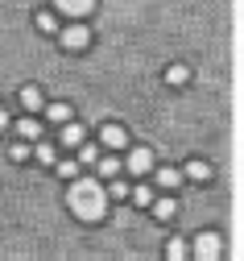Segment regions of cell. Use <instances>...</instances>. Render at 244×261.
<instances>
[{
    "label": "cell",
    "instance_id": "cb8c5ba5",
    "mask_svg": "<svg viewBox=\"0 0 244 261\" xmlns=\"http://www.w3.org/2000/svg\"><path fill=\"white\" fill-rule=\"evenodd\" d=\"M5 128H9V112H5V108H0V133H5Z\"/></svg>",
    "mask_w": 244,
    "mask_h": 261
},
{
    "label": "cell",
    "instance_id": "ac0fdd59",
    "mask_svg": "<svg viewBox=\"0 0 244 261\" xmlns=\"http://www.w3.org/2000/svg\"><path fill=\"white\" fill-rule=\"evenodd\" d=\"M132 203H137V207H149V203H153V191H149V187H137V191H132Z\"/></svg>",
    "mask_w": 244,
    "mask_h": 261
},
{
    "label": "cell",
    "instance_id": "8992f818",
    "mask_svg": "<svg viewBox=\"0 0 244 261\" xmlns=\"http://www.w3.org/2000/svg\"><path fill=\"white\" fill-rule=\"evenodd\" d=\"M128 170H132V174H149V170H153V153H149V149H132V153H128Z\"/></svg>",
    "mask_w": 244,
    "mask_h": 261
},
{
    "label": "cell",
    "instance_id": "9c48e42d",
    "mask_svg": "<svg viewBox=\"0 0 244 261\" xmlns=\"http://www.w3.org/2000/svg\"><path fill=\"white\" fill-rule=\"evenodd\" d=\"M79 141H83V124L66 120V124H62V145H79Z\"/></svg>",
    "mask_w": 244,
    "mask_h": 261
},
{
    "label": "cell",
    "instance_id": "ffe728a7",
    "mask_svg": "<svg viewBox=\"0 0 244 261\" xmlns=\"http://www.w3.org/2000/svg\"><path fill=\"white\" fill-rule=\"evenodd\" d=\"M58 174H62V178H75L79 166H75V162H58Z\"/></svg>",
    "mask_w": 244,
    "mask_h": 261
},
{
    "label": "cell",
    "instance_id": "44dd1931",
    "mask_svg": "<svg viewBox=\"0 0 244 261\" xmlns=\"http://www.w3.org/2000/svg\"><path fill=\"white\" fill-rule=\"evenodd\" d=\"M9 158H13V162H25V158H29V145H13Z\"/></svg>",
    "mask_w": 244,
    "mask_h": 261
},
{
    "label": "cell",
    "instance_id": "5b68a950",
    "mask_svg": "<svg viewBox=\"0 0 244 261\" xmlns=\"http://www.w3.org/2000/svg\"><path fill=\"white\" fill-rule=\"evenodd\" d=\"M99 141L108 145V149H124V145H128V133H124L120 124H103V133H99Z\"/></svg>",
    "mask_w": 244,
    "mask_h": 261
},
{
    "label": "cell",
    "instance_id": "ba28073f",
    "mask_svg": "<svg viewBox=\"0 0 244 261\" xmlns=\"http://www.w3.org/2000/svg\"><path fill=\"white\" fill-rule=\"evenodd\" d=\"M17 133H21L25 141H38V137H42V120H33V116H25V120L17 124Z\"/></svg>",
    "mask_w": 244,
    "mask_h": 261
},
{
    "label": "cell",
    "instance_id": "7402d4cb",
    "mask_svg": "<svg viewBox=\"0 0 244 261\" xmlns=\"http://www.w3.org/2000/svg\"><path fill=\"white\" fill-rule=\"evenodd\" d=\"M108 195H112V199H124L128 187H124V182H112V187H108Z\"/></svg>",
    "mask_w": 244,
    "mask_h": 261
},
{
    "label": "cell",
    "instance_id": "d6986e66",
    "mask_svg": "<svg viewBox=\"0 0 244 261\" xmlns=\"http://www.w3.org/2000/svg\"><path fill=\"white\" fill-rule=\"evenodd\" d=\"M38 29H42V34H54V29H58L54 13H38Z\"/></svg>",
    "mask_w": 244,
    "mask_h": 261
},
{
    "label": "cell",
    "instance_id": "3957f363",
    "mask_svg": "<svg viewBox=\"0 0 244 261\" xmlns=\"http://www.w3.org/2000/svg\"><path fill=\"white\" fill-rule=\"evenodd\" d=\"M62 46L71 50V54H79V50H87V46H91V34H87V29L75 21L71 29H62Z\"/></svg>",
    "mask_w": 244,
    "mask_h": 261
},
{
    "label": "cell",
    "instance_id": "52a82bcc",
    "mask_svg": "<svg viewBox=\"0 0 244 261\" xmlns=\"http://www.w3.org/2000/svg\"><path fill=\"white\" fill-rule=\"evenodd\" d=\"M21 108L25 112H38L42 108V91L38 87H21Z\"/></svg>",
    "mask_w": 244,
    "mask_h": 261
},
{
    "label": "cell",
    "instance_id": "6da1fadb",
    "mask_svg": "<svg viewBox=\"0 0 244 261\" xmlns=\"http://www.w3.org/2000/svg\"><path fill=\"white\" fill-rule=\"evenodd\" d=\"M71 212L79 220H87V224L103 220L108 216V191H103L95 178H75L71 182Z\"/></svg>",
    "mask_w": 244,
    "mask_h": 261
},
{
    "label": "cell",
    "instance_id": "8fae6325",
    "mask_svg": "<svg viewBox=\"0 0 244 261\" xmlns=\"http://www.w3.org/2000/svg\"><path fill=\"white\" fill-rule=\"evenodd\" d=\"M46 116H50L54 124H66V120H71L75 112H71V104H50V108H46Z\"/></svg>",
    "mask_w": 244,
    "mask_h": 261
},
{
    "label": "cell",
    "instance_id": "277c9868",
    "mask_svg": "<svg viewBox=\"0 0 244 261\" xmlns=\"http://www.w3.org/2000/svg\"><path fill=\"white\" fill-rule=\"evenodd\" d=\"M54 9L66 13L71 21H83L87 13H95V0H54Z\"/></svg>",
    "mask_w": 244,
    "mask_h": 261
},
{
    "label": "cell",
    "instance_id": "9a60e30c",
    "mask_svg": "<svg viewBox=\"0 0 244 261\" xmlns=\"http://www.w3.org/2000/svg\"><path fill=\"white\" fill-rule=\"evenodd\" d=\"M166 257H170V261H182V257H186V241H178V237H174V241L166 245Z\"/></svg>",
    "mask_w": 244,
    "mask_h": 261
},
{
    "label": "cell",
    "instance_id": "30bf717a",
    "mask_svg": "<svg viewBox=\"0 0 244 261\" xmlns=\"http://www.w3.org/2000/svg\"><path fill=\"white\" fill-rule=\"evenodd\" d=\"M186 178H191V182H207V178H211L207 162H186Z\"/></svg>",
    "mask_w": 244,
    "mask_h": 261
},
{
    "label": "cell",
    "instance_id": "5bb4252c",
    "mask_svg": "<svg viewBox=\"0 0 244 261\" xmlns=\"http://www.w3.org/2000/svg\"><path fill=\"white\" fill-rule=\"evenodd\" d=\"M29 153L38 158L42 166H54V162H58V153H54V145H38V149H29Z\"/></svg>",
    "mask_w": 244,
    "mask_h": 261
},
{
    "label": "cell",
    "instance_id": "4fadbf2b",
    "mask_svg": "<svg viewBox=\"0 0 244 261\" xmlns=\"http://www.w3.org/2000/svg\"><path fill=\"white\" fill-rule=\"evenodd\" d=\"M186 79H191V71H186V67H170V71H166V83H170V87H182Z\"/></svg>",
    "mask_w": 244,
    "mask_h": 261
},
{
    "label": "cell",
    "instance_id": "7c38bea8",
    "mask_svg": "<svg viewBox=\"0 0 244 261\" xmlns=\"http://www.w3.org/2000/svg\"><path fill=\"white\" fill-rule=\"evenodd\" d=\"M178 182H182V174H178V170H170V166H161V170H157V187H166V191H174V187H178Z\"/></svg>",
    "mask_w": 244,
    "mask_h": 261
},
{
    "label": "cell",
    "instance_id": "603a6c76",
    "mask_svg": "<svg viewBox=\"0 0 244 261\" xmlns=\"http://www.w3.org/2000/svg\"><path fill=\"white\" fill-rule=\"evenodd\" d=\"M79 158H83V162H87V166H91V162H95L99 153H95V145H83V149H79Z\"/></svg>",
    "mask_w": 244,
    "mask_h": 261
},
{
    "label": "cell",
    "instance_id": "2e32d148",
    "mask_svg": "<svg viewBox=\"0 0 244 261\" xmlns=\"http://www.w3.org/2000/svg\"><path fill=\"white\" fill-rule=\"evenodd\" d=\"M174 212H178V207H174V199H157V207H153L157 220H174Z\"/></svg>",
    "mask_w": 244,
    "mask_h": 261
},
{
    "label": "cell",
    "instance_id": "e0dca14e",
    "mask_svg": "<svg viewBox=\"0 0 244 261\" xmlns=\"http://www.w3.org/2000/svg\"><path fill=\"white\" fill-rule=\"evenodd\" d=\"M99 174H103V178H116V174H120V162H116V158H103V162H99Z\"/></svg>",
    "mask_w": 244,
    "mask_h": 261
},
{
    "label": "cell",
    "instance_id": "7a4b0ae2",
    "mask_svg": "<svg viewBox=\"0 0 244 261\" xmlns=\"http://www.w3.org/2000/svg\"><path fill=\"white\" fill-rule=\"evenodd\" d=\"M220 253H224L220 232H199V237H195V257H199V261H215Z\"/></svg>",
    "mask_w": 244,
    "mask_h": 261
}]
</instances>
